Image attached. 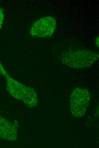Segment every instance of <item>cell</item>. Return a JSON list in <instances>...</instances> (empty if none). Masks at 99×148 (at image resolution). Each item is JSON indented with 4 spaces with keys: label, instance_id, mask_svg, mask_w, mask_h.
Masks as SVG:
<instances>
[{
    "label": "cell",
    "instance_id": "6da1fadb",
    "mask_svg": "<svg viewBox=\"0 0 99 148\" xmlns=\"http://www.w3.org/2000/svg\"><path fill=\"white\" fill-rule=\"evenodd\" d=\"M99 53L85 49H70L61 54L60 56L62 62L74 69L89 67L97 61Z\"/></svg>",
    "mask_w": 99,
    "mask_h": 148
},
{
    "label": "cell",
    "instance_id": "7a4b0ae2",
    "mask_svg": "<svg viewBox=\"0 0 99 148\" xmlns=\"http://www.w3.org/2000/svg\"><path fill=\"white\" fill-rule=\"evenodd\" d=\"M90 99L91 94L87 89L81 87L75 88L70 97L71 111L72 115L76 118L83 116Z\"/></svg>",
    "mask_w": 99,
    "mask_h": 148
},
{
    "label": "cell",
    "instance_id": "3957f363",
    "mask_svg": "<svg viewBox=\"0 0 99 148\" xmlns=\"http://www.w3.org/2000/svg\"><path fill=\"white\" fill-rule=\"evenodd\" d=\"M56 26L55 19L52 17H43L35 22L31 26L30 34L36 37L45 38L51 37Z\"/></svg>",
    "mask_w": 99,
    "mask_h": 148
},
{
    "label": "cell",
    "instance_id": "277c9868",
    "mask_svg": "<svg viewBox=\"0 0 99 148\" xmlns=\"http://www.w3.org/2000/svg\"><path fill=\"white\" fill-rule=\"evenodd\" d=\"M17 127L13 123L0 116V138L14 141L17 139Z\"/></svg>",
    "mask_w": 99,
    "mask_h": 148
},
{
    "label": "cell",
    "instance_id": "5b68a950",
    "mask_svg": "<svg viewBox=\"0 0 99 148\" xmlns=\"http://www.w3.org/2000/svg\"><path fill=\"white\" fill-rule=\"evenodd\" d=\"M4 15L3 12L0 8V29L2 25L4 19Z\"/></svg>",
    "mask_w": 99,
    "mask_h": 148
},
{
    "label": "cell",
    "instance_id": "8992f818",
    "mask_svg": "<svg viewBox=\"0 0 99 148\" xmlns=\"http://www.w3.org/2000/svg\"><path fill=\"white\" fill-rule=\"evenodd\" d=\"M95 44L97 47H99V36H98L96 38Z\"/></svg>",
    "mask_w": 99,
    "mask_h": 148
}]
</instances>
